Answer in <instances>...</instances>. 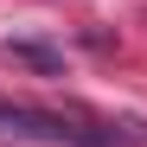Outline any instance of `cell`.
I'll use <instances>...</instances> for the list:
<instances>
[{
	"instance_id": "cell-1",
	"label": "cell",
	"mask_w": 147,
	"mask_h": 147,
	"mask_svg": "<svg viewBox=\"0 0 147 147\" xmlns=\"http://www.w3.org/2000/svg\"><path fill=\"white\" fill-rule=\"evenodd\" d=\"M0 134L58 141V147H109V141H96V134H83V128H70V121H58V115H38V109H13V102H0Z\"/></svg>"
}]
</instances>
